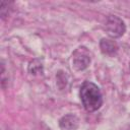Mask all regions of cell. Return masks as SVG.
<instances>
[{"label":"cell","mask_w":130,"mask_h":130,"mask_svg":"<svg viewBox=\"0 0 130 130\" xmlns=\"http://www.w3.org/2000/svg\"><path fill=\"white\" fill-rule=\"evenodd\" d=\"M79 98L83 108L87 112L98 111L103 105V94L100 87L91 82L84 81L80 86Z\"/></svg>","instance_id":"cell-1"},{"label":"cell","mask_w":130,"mask_h":130,"mask_svg":"<svg viewBox=\"0 0 130 130\" xmlns=\"http://www.w3.org/2000/svg\"><path fill=\"white\" fill-rule=\"evenodd\" d=\"M105 29L111 38L117 39V38L122 37L125 34L126 25L120 17H118L116 15H110L106 19Z\"/></svg>","instance_id":"cell-2"},{"label":"cell","mask_w":130,"mask_h":130,"mask_svg":"<svg viewBox=\"0 0 130 130\" xmlns=\"http://www.w3.org/2000/svg\"><path fill=\"white\" fill-rule=\"evenodd\" d=\"M89 63H90V55L85 47H79L74 51L72 55V64L76 70L81 71L86 69Z\"/></svg>","instance_id":"cell-3"},{"label":"cell","mask_w":130,"mask_h":130,"mask_svg":"<svg viewBox=\"0 0 130 130\" xmlns=\"http://www.w3.org/2000/svg\"><path fill=\"white\" fill-rule=\"evenodd\" d=\"M79 126V119L74 114H67L59 120V127L62 130H76Z\"/></svg>","instance_id":"cell-4"},{"label":"cell","mask_w":130,"mask_h":130,"mask_svg":"<svg viewBox=\"0 0 130 130\" xmlns=\"http://www.w3.org/2000/svg\"><path fill=\"white\" fill-rule=\"evenodd\" d=\"M100 48H101L102 53L104 55H108V56H114L118 52L117 43L114 40L108 39V38H103L100 41Z\"/></svg>","instance_id":"cell-5"},{"label":"cell","mask_w":130,"mask_h":130,"mask_svg":"<svg viewBox=\"0 0 130 130\" xmlns=\"http://www.w3.org/2000/svg\"><path fill=\"white\" fill-rule=\"evenodd\" d=\"M129 70H130V63H129Z\"/></svg>","instance_id":"cell-6"}]
</instances>
